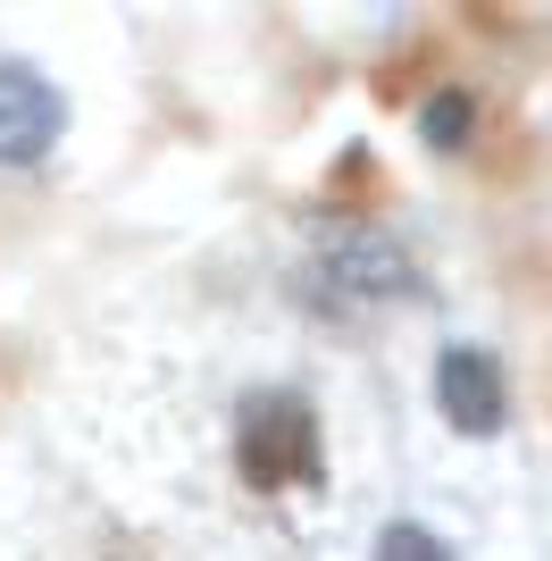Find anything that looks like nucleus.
Masks as SVG:
<instances>
[{
    "instance_id": "f257e3e1",
    "label": "nucleus",
    "mask_w": 552,
    "mask_h": 561,
    "mask_svg": "<svg viewBox=\"0 0 552 561\" xmlns=\"http://www.w3.org/2000/svg\"><path fill=\"white\" fill-rule=\"evenodd\" d=\"M418 294V260L411 243L360 227V234H335L319 260H310V302L335 310V319H368V310H393Z\"/></svg>"
},
{
    "instance_id": "f03ea898",
    "label": "nucleus",
    "mask_w": 552,
    "mask_h": 561,
    "mask_svg": "<svg viewBox=\"0 0 552 561\" xmlns=\"http://www.w3.org/2000/svg\"><path fill=\"white\" fill-rule=\"evenodd\" d=\"M234 461L252 486H294L319 478V411L301 394H252L234 420Z\"/></svg>"
},
{
    "instance_id": "7ed1b4c3",
    "label": "nucleus",
    "mask_w": 552,
    "mask_h": 561,
    "mask_svg": "<svg viewBox=\"0 0 552 561\" xmlns=\"http://www.w3.org/2000/svg\"><path fill=\"white\" fill-rule=\"evenodd\" d=\"M68 135V93L34 59H0V168H43Z\"/></svg>"
},
{
    "instance_id": "20e7f679",
    "label": "nucleus",
    "mask_w": 552,
    "mask_h": 561,
    "mask_svg": "<svg viewBox=\"0 0 552 561\" xmlns=\"http://www.w3.org/2000/svg\"><path fill=\"white\" fill-rule=\"evenodd\" d=\"M436 411L452 436H503L510 427V377L485 344H444L436 352Z\"/></svg>"
},
{
    "instance_id": "39448f33",
    "label": "nucleus",
    "mask_w": 552,
    "mask_h": 561,
    "mask_svg": "<svg viewBox=\"0 0 552 561\" xmlns=\"http://www.w3.org/2000/svg\"><path fill=\"white\" fill-rule=\"evenodd\" d=\"M368 561H460V553H452V537H444L436 519L402 512V519H386V528H377V545H368Z\"/></svg>"
}]
</instances>
